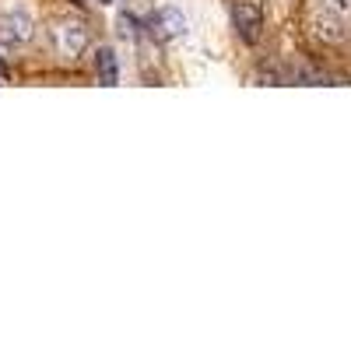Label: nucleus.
<instances>
[{"mask_svg":"<svg viewBox=\"0 0 351 351\" xmlns=\"http://www.w3.org/2000/svg\"><path fill=\"white\" fill-rule=\"evenodd\" d=\"M183 32H186V18L176 11V8H162V11H155L148 18V36L155 43H169V39L183 36Z\"/></svg>","mask_w":351,"mask_h":351,"instance_id":"7ed1b4c3","label":"nucleus"},{"mask_svg":"<svg viewBox=\"0 0 351 351\" xmlns=\"http://www.w3.org/2000/svg\"><path fill=\"white\" fill-rule=\"evenodd\" d=\"M53 43H56V53L67 56V60H74V56H81L84 46H88V25H84L81 18H64V21H56Z\"/></svg>","mask_w":351,"mask_h":351,"instance_id":"f257e3e1","label":"nucleus"},{"mask_svg":"<svg viewBox=\"0 0 351 351\" xmlns=\"http://www.w3.org/2000/svg\"><path fill=\"white\" fill-rule=\"evenodd\" d=\"M102 4H112V0H102Z\"/></svg>","mask_w":351,"mask_h":351,"instance_id":"6e6552de","label":"nucleus"},{"mask_svg":"<svg viewBox=\"0 0 351 351\" xmlns=\"http://www.w3.org/2000/svg\"><path fill=\"white\" fill-rule=\"evenodd\" d=\"M74 4H84V0H74Z\"/></svg>","mask_w":351,"mask_h":351,"instance_id":"1a4fd4ad","label":"nucleus"},{"mask_svg":"<svg viewBox=\"0 0 351 351\" xmlns=\"http://www.w3.org/2000/svg\"><path fill=\"white\" fill-rule=\"evenodd\" d=\"M120 32H123V36H137V18L123 14V18H120Z\"/></svg>","mask_w":351,"mask_h":351,"instance_id":"0eeeda50","label":"nucleus"},{"mask_svg":"<svg viewBox=\"0 0 351 351\" xmlns=\"http://www.w3.org/2000/svg\"><path fill=\"white\" fill-rule=\"evenodd\" d=\"M232 25H236V32L243 43H256L260 39V28H263V11L256 0H239L236 8H232Z\"/></svg>","mask_w":351,"mask_h":351,"instance_id":"f03ea898","label":"nucleus"},{"mask_svg":"<svg viewBox=\"0 0 351 351\" xmlns=\"http://www.w3.org/2000/svg\"><path fill=\"white\" fill-rule=\"evenodd\" d=\"M313 28H316V36L327 39V43H341L344 39V21L330 8H316L313 11Z\"/></svg>","mask_w":351,"mask_h":351,"instance_id":"39448f33","label":"nucleus"},{"mask_svg":"<svg viewBox=\"0 0 351 351\" xmlns=\"http://www.w3.org/2000/svg\"><path fill=\"white\" fill-rule=\"evenodd\" d=\"M95 71H99V84H106V88H112L116 81H120V67H116V53H112L109 46H102V49L95 53Z\"/></svg>","mask_w":351,"mask_h":351,"instance_id":"423d86ee","label":"nucleus"},{"mask_svg":"<svg viewBox=\"0 0 351 351\" xmlns=\"http://www.w3.org/2000/svg\"><path fill=\"white\" fill-rule=\"evenodd\" d=\"M32 18H28L25 11H8L4 18H0V43L4 46H21L32 39Z\"/></svg>","mask_w":351,"mask_h":351,"instance_id":"20e7f679","label":"nucleus"}]
</instances>
